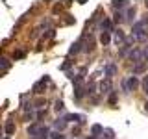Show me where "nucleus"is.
<instances>
[{
	"label": "nucleus",
	"instance_id": "f257e3e1",
	"mask_svg": "<svg viewBox=\"0 0 148 139\" xmlns=\"http://www.w3.org/2000/svg\"><path fill=\"white\" fill-rule=\"evenodd\" d=\"M146 58V54L143 52V50H139V48H133L132 52H130V59L132 61H135V63H143V59Z\"/></svg>",
	"mask_w": 148,
	"mask_h": 139
},
{
	"label": "nucleus",
	"instance_id": "f03ea898",
	"mask_svg": "<svg viewBox=\"0 0 148 139\" xmlns=\"http://www.w3.org/2000/svg\"><path fill=\"white\" fill-rule=\"evenodd\" d=\"M124 87H126V91H135L139 87V80L137 76H130L126 82H124Z\"/></svg>",
	"mask_w": 148,
	"mask_h": 139
},
{
	"label": "nucleus",
	"instance_id": "7ed1b4c3",
	"mask_svg": "<svg viewBox=\"0 0 148 139\" xmlns=\"http://www.w3.org/2000/svg\"><path fill=\"white\" fill-rule=\"evenodd\" d=\"M111 80H104V82H100V85H98V89L100 93H111Z\"/></svg>",
	"mask_w": 148,
	"mask_h": 139
},
{
	"label": "nucleus",
	"instance_id": "20e7f679",
	"mask_svg": "<svg viewBox=\"0 0 148 139\" xmlns=\"http://www.w3.org/2000/svg\"><path fill=\"white\" fill-rule=\"evenodd\" d=\"M141 34H145V22H135L133 24V35H141Z\"/></svg>",
	"mask_w": 148,
	"mask_h": 139
},
{
	"label": "nucleus",
	"instance_id": "39448f33",
	"mask_svg": "<svg viewBox=\"0 0 148 139\" xmlns=\"http://www.w3.org/2000/svg\"><path fill=\"white\" fill-rule=\"evenodd\" d=\"M146 71V63H135V67H133V74H143Z\"/></svg>",
	"mask_w": 148,
	"mask_h": 139
},
{
	"label": "nucleus",
	"instance_id": "423d86ee",
	"mask_svg": "<svg viewBox=\"0 0 148 139\" xmlns=\"http://www.w3.org/2000/svg\"><path fill=\"white\" fill-rule=\"evenodd\" d=\"M115 74H117V65L109 63L108 67H106V76H115Z\"/></svg>",
	"mask_w": 148,
	"mask_h": 139
},
{
	"label": "nucleus",
	"instance_id": "0eeeda50",
	"mask_svg": "<svg viewBox=\"0 0 148 139\" xmlns=\"http://www.w3.org/2000/svg\"><path fill=\"white\" fill-rule=\"evenodd\" d=\"M124 41H126V37H124V32H122V30H117V32H115V43L120 45V43H124Z\"/></svg>",
	"mask_w": 148,
	"mask_h": 139
},
{
	"label": "nucleus",
	"instance_id": "6e6552de",
	"mask_svg": "<svg viewBox=\"0 0 148 139\" xmlns=\"http://www.w3.org/2000/svg\"><path fill=\"white\" fill-rule=\"evenodd\" d=\"M65 120H76V122H83V117H82V115H76V113H69L67 117H65Z\"/></svg>",
	"mask_w": 148,
	"mask_h": 139
},
{
	"label": "nucleus",
	"instance_id": "1a4fd4ad",
	"mask_svg": "<svg viewBox=\"0 0 148 139\" xmlns=\"http://www.w3.org/2000/svg\"><path fill=\"white\" fill-rule=\"evenodd\" d=\"M91 133H92V136H100V133H104V128H102L100 124H92V126H91Z\"/></svg>",
	"mask_w": 148,
	"mask_h": 139
},
{
	"label": "nucleus",
	"instance_id": "9d476101",
	"mask_svg": "<svg viewBox=\"0 0 148 139\" xmlns=\"http://www.w3.org/2000/svg\"><path fill=\"white\" fill-rule=\"evenodd\" d=\"M65 126H67V120H65V119H58V120L54 122V128H56V130H59V132H61Z\"/></svg>",
	"mask_w": 148,
	"mask_h": 139
},
{
	"label": "nucleus",
	"instance_id": "9b49d317",
	"mask_svg": "<svg viewBox=\"0 0 148 139\" xmlns=\"http://www.w3.org/2000/svg\"><path fill=\"white\" fill-rule=\"evenodd\" d=\"M109 41H111V37H109V32H102V35H100V43L102 45H109Z\"/></svg>",
	"mask_w": 148,
	"mask_h": 139
},
{
	"label": "nucleus",
	"instance_id": "f8f14e48",
	"mask_svg": "<svg viewBox=\"0 0 148 139\" xmlns=\"http://www.w3.org/2000/svg\"><path fill=\"white\" fill-rule=\"evenodd\" d=\"M102 30H104V32H111V28H113V22H111L109 21V19H106V21H102Z\"/></svg>",
	"mask_w": 148,
	"mask_h": 139
},
{
	"label": "nucleus",
	"instance_id": "ddd939ff",
	"mask_svg": "<svg viewBox=\"0 0 148 139\" xmlns=\"http://www.w3.org/2000/svg\"><path fill=\"white\" fill-rule=\"evenodd\" d=\"M4 132H6L8 136H11V133L15 132V124H13V122H6V126H4Z\"/></svg>",
	"mask_w": 148,
	"mask_h": 139
},
{
	"label": "nucleus",
	"instance_id": "4468645a",
	"mask_svg": "<svg viewBox=\"0 0 148 139\" xmlns=\"http://www.w3.org/2000/svg\"><path fill=\"white\" fill-rule=\"evenodd\" d=\"M0 65H2V74H6L8 69H9V61H8L6 58H2V59H0Z\"/></svg>",
	"mask_w": 148,
	"mask_h": 139
},
{
	"label": "nucleus",
	"instance_id": "2eb2a0df",
	"mask_svg": "<svg viewBox=\"0 0 148 139\" xmlns=\"http://www.w3.org/2000/svg\"><path fill=\"white\" fill-rule=\"evenodd\" d=\"M80 46H82L80 43H74V45H72V48H71V54H76V52H80Z\"/></svg>",
	"mask_w": 148,
	"mask_h": 139
},
{
	"label": "nucleus",
	"instance_id": "dca6fc26",
	"mask_svg": "<svg viewBox=\"0 0 148 139\" xmlns=\"http://www.w3.org/2000/svg\"><path fill=\"white\" fill-rule=\"evenodd\" d=\"M63 109H65V104L61 100H58V102H56V111H63Z\"/></svg>",
	"mask_w": 148,
	"mask_h": 139
},
{
	"label": "nucleus",
	"instance_id": "f3484780",
	"mask_svg": "<svg viewBox=\"0 0 148 139\" xmlns=\"http://www.w3.org/2000/svg\"><path fill=\"white\" fill-rule=\"evenodd\" d=\"M104 133H106V137H108V139H113V130H111V128H106Z\"/></svg>",
	"mask_w": 148,
	"mask_h": 139
},
{
	"label": "nucleus",
	"instance_id": "a211bd4d",
	"mask_svg": "<svg viewBox=\"0 0 148 139\" xmlns=\"http://www.w3.org/2000/svg\"><path fill=\"white\" fill-rule=\"evenodd\" d=\"M109 104H117V93H111L109 95Z\"/></svg>",
	"mask_w": 148,
	"mask_h": 139
},
{
	"label": "nucleus",
	"instance_id": "6ab92c4d",
	"mask_svg": "<svg viewBox=\"0 0 148 139\" xmlns=\"http://www.w3.org/2000/svg\"><path fill=\"white\" fill-rule=\"evenodd\" d=\"M143 89H145V93L148 95V76L145 78V80H143Z\"/></svg>",
	"mask_w": 148,
	"mask_h": 139
},
{
	"label": "nucleus",
	"instance_id": "aec40b11",
	"mask_svg": "<svg viewBox=\"0 0 148 139\" xmlns=\"http://www.w3.org/2000/svg\"><path fill=\"white\" fill-rule=\"evenodd\" d=\"M52 139H65V136H61V132H56L52 133Z\"/></svg>",
	"mask_w": 148,
	"mask_h": 139
},
{
	"label": "nucleus",
	"instance_id": "412c9836",
	"mask_svg": "<svg viewBox=\"0 0 148 139\" xmlns=\"http://www.w3.org/2000/svg\"><path fill=\"white\" fill-rule=\"evenodd\" d=\"M133 13H135V9H133V8H130L128 11H126V15H128V19H132V17H133Z\"/></svg>",
	"mask_w": 148,
	"mask_h": 139
},
{
	"label": "nucleus",
	"instance_id": "4be33fe9",
	"mask_svg": "<svg viewBox=\"0 0 148 139\" xmlns=\"http://www.w3.org/2000/svg\"><path fill=\"white\" fill-rule=\"evenodd\" d=\"M122 17H124L122 13H117V15H115V19H113V21H115V22H120V21H122Z\"/></svg>",
	"mask_w": 148,
	"mask_h": 139
},
{
	"label": "nucleus",
	"instance_id": "5701e85b",
	"mask_svg": "<svg viewBox=\"0 0 148 139\" xmlns=\"http://www.w3.org/2000/svg\"><path fill=\"white\" fill-rule=\"evenodd\" d=\"M113 8H117V9L124 8V2H113Z\"/></svg>",
	"mask_w": 148,
	"mask_h": 139
},
{
	"label": "nucleus",
	"instance_id": "b1692460",
	"mask_svg": "<svg viewBox=\"0 0 148 139\" xmlns=\"http://www.w3.org/2000/svg\"><path fill=\"white\" fill-rule=\"evenodd\" d=\"M22 56H24V52H22V50H21V52H15V58H22Z\"/></svg>",
	"mask_w": 148,
	"mask_h": 139
},
{
	"label": "nucleus",
	"instance_id": "393cba45",
	"mask_svg": "<svg viewBox=\"0 0 148 139\" xmlns=\"http://www.w3.org/2000/svg\"><path fill=\"white\" fill-rule=\"evenodd\" d=\"M145 108H146V111H148V102H146V104H145Z\"/></svg>",
	"mask_w": 148,
	"mask_h": 139
},
{
	"label": "nucleus",
	"instance_id": "a878e982",
	"mask_svg": "<svg viewBox=\"0 0 148 139\" xmlns=\"http://www.w3.org/2000/svg\"><path fill=\"white\" fill-rule=\"evenodd\" d=\"M145 54H146V58H148V48H146V50H145Z\"/></svg>",
	"mask_w": 148,
	"mask_h": 139
},
{
	"label": "nucleus",
	"instance_id": "bb28decb",
	"mask_svg": "<svg viewBox=\"0 0 148 139\" xmlns=\"http://www.w3.org/2000/svg\"><path fill=\"white\" fill-rule=\"evenodd\" d=\"M4 139H8V137H4Z\"/></svg>",
	"mask_w": 148,
	"mask_h": 139
}]
</instances>
